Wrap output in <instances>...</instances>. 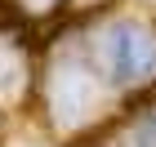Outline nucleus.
I'll return each mask as SVG.
<instances>
[{"mask_svg": "<svg viewBox=\"0 0 156 147\" xmlns=\"http://www.w3.org/2000/svg\"><path fill=\"white\" fill-rule=\"evenodd\" d=\"M98 54L120 85H143L156 76V31L143 23H112L98 40Z\"/></svg>", "mask_w": 156, "mask_h": 147, "instance_id": "f257e3e1", "label": "nucleus"}, {"mask_svg": "<svg viewBox=\"0 0 156 147\" xmlns=\"http://www.w3.org/2000/svg\"><path fill=\"white\" fill-rule=\"evenodd\" d=\"M94 107H98V85L85 67L67 62V67H58L49 76V111H54V121L62 129H76L80 121H89Z\"/></svg>", "mask_w": 156, "mask_h": 147, "instance_id": "f03ea898", "label": "nucleus"}, {"mask_svg": "<svg viewBox=\"0 0 156 147\" xmlns=\"http://www.w3.org/2000/svg\"><path fill=\"white\" fill-rule=\"evenodd\" d=\"M18 85H23V58H18L13 49H5V45H0V98H5V94H13Z\"/></svg>", "mask_w": 156, "mask_h": 147, "instance_id": "7ed1b4c3", "label": "nucleus"}, {"mask_svg": "<svg viewBox=\"0 0 156 147\" xmlns=\"http://www.w3.org/2000/svg\"><path fill=\"white\" fill-rule=\"evenodd\" d=\"M27 5H31V9H49L54 0H27Z\"/></svg>", "mask_w": 156, "mask_h": 147, "instance_id": "39448f33", "label": "nucleus"}, {"mask_svg": "<svg viewBox=\"0 0 156 147\" xmlns=\"http://www.w3.org/2000/svg\"><path fill=\"white\" fill-rule=\"evenodd\" d=\"M116 147H156V121H152V125H138V129H129Z\"/></svg>", "mask_w": 156, "mask_h": 147, "instance_id": "20e7f679", "label": "nucleus"}]
</instances>
